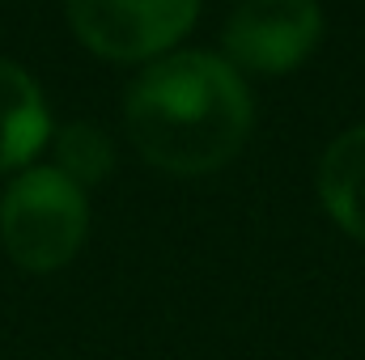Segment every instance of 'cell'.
Instances as JSON below:
<instances>
[{"label": "cell", "mask_w": 365, "mask_h": 360, "mask_svg": "<svg viewBox=\"0 0 365 360\" xmlns=\"http://www.w3.org/2000/svg\"><path fill=\"white\" fill-rule=\"evenodd\" d=\"M323 38V13L314 0H242L225 30V55L251 73H289L310 60Z\"/></svg>", "instance_id": "4"}, {"label": "cell", "mask_w": 365, "mask_h": 360, "mask_svg": "<svg viewBox=\"0 0 365 360\" xmlns=\"http://www.w3.org/2000/svg\"><path fill=\"white\" fill-rule=\"evenodd\" d=\"M56 170L73 179L81 191L110 179L115 170V144L98 123H68L56 136Z\"/></svg>", "instance_id": "7"}, {"label": "cell", "mask_w": 365, "mask_h": 360, "mask_svg": "<svg viewBox=\"0 0 365 360\" xmlns=\"http://www.w3.org/2000/svg\"><path fill=\"white\" fill-rule=\"evenodd\" d=\"M200 0H68L77 38L102 60H149L191 30Z\"/></svg>", "instance_id": "3"}, {"label": "cell", "mask_w": 365, "mask_h": 360, "mask_svg": "<svg viewBox=\"0 0 365 360\" xmlns=\"http://www.w3.org/2000/svg\"><path fill=\"white\" fill-rule=\"evenodd\" d=\"M319 199L349 238L365 242V123L327 144L319 162Z\"/></svg>", "instance_id": "6"}, {"label": "cell", "mask_w": 365, "mask_h": 360, "mask_svg": "<svg viewBox=\"0 0 365 360\" xmlns=\"http://www.w3.org/2000/svg\"><path fill=\"white\" fill-rule=\"evenodd\" d=\"M47 136H51V115L38 81L26 68L0 60V174L26 170L30 157L47 144Z\"/></svg>", "instance_id": "5"}, {"label": "cell", "mask_w": 365, "mask_h": 360, "mask_svg": "<svg viewBox=\"0 0 365 360\" xmlns=\"http://www.w3.org/2000/svg\"><path fill=\"white\" fill-rule=\"evenodd\" d=\"M251 93L230 60L179 51L136 77L123 123L136 153L166 174H212L251 136Z\"/></svg>", "instance_id": "1"}, {"label": "cell", "mask_w": 365, "mask_h": 360, "mask_svg": "<svg viewBox=\"0 0 365 360\" xmlns=\"http://www.w3.org/2000/svg\"><path fill=\"white\" fill-rule=\"evenodd\" d=\"M90 233V199L56 166H30L0 195V246L21 271L47 275L77 259Z\"/></svg>", "instance_id": "2"}]
</instances>
